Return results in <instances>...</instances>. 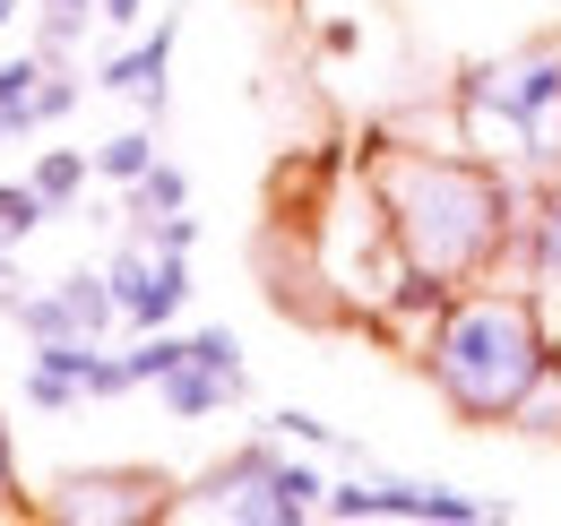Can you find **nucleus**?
Returning <instances> with one entry per match:
<instances>
[{"instance_id":"nucleus-4","label":"nucleus","mask_w":561,"mask_h":526,"mask_svg":"<svg viewBox=\"0 0 561 526\" xmlns=\"http://www.w3.org/2000/svg\"><path fill=\"white\" fill-rule=\"evenodd\" d=\"M104 276H113L122 329H173V311L191 302V251H147L139 233L104 260Z\"/></svg>"},{"instance_id":"nucleus-2","label":"nucleus","mask_w":561,"mask_h":526,"mask_svg":"<svg viewBox=\"0 0 561 526\" xmlns=\"http://www.w3.org/2000/svg\"><path fill=\"white\" fill-rule=\"evenodd\" d=\"M553 320L536 302V285H458L449 311L415 336V371L467 432H510V414L527 389L553 371Z\"/></svg>"},{"instance_id":"nucleus-17","label":"nucleus","mask_w":561,"mask_h":526,"mask_svg":"<svg viewBox=\"0 0 561 526\" xmlns=\"http://www.w3.org/2000/svg\"><path fill=\"white\" fill-rule=\"evenodd\" d=\"M277 492L302 510V518H320V501H329V474H320L311 458H277Z\"/></svg>"},{"instance_id":"nucleus-20","label":"nucleus","mask_w":561,"mask_h":526,"mask_svg":"<svg viewBox=\"0 0 561 526\" xmlns=\"http://www.w3.org/2000/svg\"><path fill=\"white\" fill-rule=\"evenodd\" d=\"M95 26L130 35V26H147V0H95Z\"/></svg>"},{"instance_id":"nucleus-9","label":"nucleus","mask_w":561,"mask_h":526,"mask_svg":"<svg viewBox=\"0 0 561 526\" xmlns=\"http://www.w3.org/2000/svg\"><path fill=\"white\" fill-rule=\"evenodd\" d=\"M164 147H156V122H139V130H113L104 147H95V182H113V191H130L147 164H156Z\"/></svg>"},{"instance_id":"nucleus-16","label":"nucleus","mask_w":561,"mask_h":526,"mask_svg":"<svg viewBox=\"0 0 561 526\" xmlns=\"http://www.w3.org/2000/svg\"><path fill=\"white\" fill-rule=\"evenodd\" d=\"M268 432H285L294 449H329V458H363V449H354L346 432H329V423H320V414H302V405H285V414H268Z\"/></svg>"},{"instance_id":"nucleus-18","label":"nucleus","mask_w":561,"mask_h":526,"mask_svg":"<svg viewBox=\"0 0 561 526\" xmlns=\"http://www.w3.org/2000/svg\"><path fill=\"white\" fill-rule=\"evenodd\" d=\"M191 363H216V371H242V345H233V329H191Z\"/></svg>"},{"instance_id":"nucleus-10","label":"nucleus","mask_w":561,"mask_h":526,"mask_svg":"<svg viewBox=\"0 0 561 526\" xmlns=\"http://www.w3.org/2000/svg\"><path fill=\"white\" fill-rule=\"evenodd\" d=\"M26 182H35V191H44L53 207H61V216H70L78 198H87V182H95V156H78V147H44Z\"/></svg>"},{"instance_id":"nucleus-5","label":"nucleus","mask_w":561,"mask_h":526,"mask_svg":"<svg viewBox=\"0 0 561 526\" xmlns=\"http://www.w3.org/2000/svg\"><path fill=\"white\" fill-rule=\"evenodd\" d=\"M173 492L164 474H61L53 501H35L44 518H113V526H139V518H173Z\"/></svg>"},{"instance_id":"nucleus-15","label":"nucleus","mask_w":561,"mask_h":526,"mask_svg":"<svg viewBox=\"0 0 561 526\" xmlns=\"http://www.w3.org/2000/svg\"><path fill=\"white\" fill-rule=\"evenodd\" d=\"M44 53H9V61H0V122H9V130L26 138V95H35V87H44Z\"/></svg>"},{"instance_id":"nucleus-22","label":"nucleus","mask_w":561,"mask_h":526,"mask_svg":"<svg viewBox=\"0 0 561 526\" xmlns=\"http://www.w3.org/2000/svg\"><path fill=\"white\" fill-rule=\"evenodd\" d=\"M354 44H363V26H354V18H329V26H320V53H354Z\"/></svg>"},{"instance_id":"nucleus-7","label":"nucleus","mask_w":561,"mask_h":526,"mask_svg":"<svg viewBox=\"0 0 561 526\" xmlns=\"http://www.w3.org/2000/svg\"><path fill=\"white\" fill-rule=\"evenodd\" d=\"M156 397H164V414H173V423H208V414H225V405H242V397H251V371L182 363V371H164V380H156Z\"/></svg>"},{"instance_id":"nucleus-1","label":"nucleus","mask_w":561,"mask_h":526,"mask_svg":"<svg viewBox=\"0 0 561 526\" xmlns=\"http://www.w3.org/2000/svg\"><path fill=\"white\" fill-rule=\"evenodd\" d=\"M354 164H363V182L380 198L407 267L449 276V285H484V276L510 267V233H518L527 182L501 173L492 156H476L467 138L415 147V138H398V130H371Z\"/></svg>"},{"instance_id":"nucleus-3","label":"nucleus","mask_w":561,"mask_h":526,"mask_svg":"<svg viewBox=\"0 0 561 526\" xmlns=\"http://www.w3.org/2000/svg\"><path fill=\"white\" fill-rule=\"evenodd\" d=\"M449 113H458V138L476 156H492L501 173L553 182L561 173V35H536L518 53L458 69Z\"/></svg>"},{"instance_id":"nucleus-21","label":"nucleus","mask_w":561,"mask_h":526,"mask_svg":"<svg viewBox=\"0 0 561 526\" xmlns=\"http://www.w3.org/2000/svg\"><path fill=\"white\" fill-rule=\"evenodd\" d=\"M9 251H18V242H0V320H9V311H18V302H26V276H18V267H9Z\"/></svg>"},{"instance_id":"nucleus-12","label":"nucleus","mask_w":561,"mask_h":526,"mask_svg":"<svg viewBox=\"0 0 561 526\" xmlns=\"http://www.w3.org/2000/svg\"><path fill=\"white\" fill-rule=\"evenodd\" d=\"M191 363V329H139V345H130V380L139 389H156L164 371H182Z\"/></svg>"},{"instance_id":"nucleus-13","label":"nucleus","mask_w":561,"mask_h":526,"mask_svg":"<svg viewBox=\"0 0 561 526\" xmlns=\"http://www.w3.org/2000/svg\"><path fill=\"white\" fill-rule=\"evenodd\" d=\"M53 216H61V207L35 191V182H0V242H35Z\"/></svg>"},{"instance_id":"nucleus-14","label":"nucleus","mask_w":561,"mask_h":526,"mask_svg":"<svg viewBox=\"0 0 561 526\" xmlns=\"http://www.w3.org/2000/svg\"><path fill=\"white\" fill-rule=\"evenodd\" d=\"M78 95H87V78H78L70 61H53V69H44V87L26 95V130H44V122H70Z\"/></svg>"},{"instance_id":"nucleus-11","label":"nucleus","mask_w":561,"mask_h":526,"mask_svg":"<svg viewBox=\"0 0 561 526\" xmlns=\"http://www.w3.org/2000/svg\"><path fill=\"white\" fill-rule=\"evenodd\" d=\"M87 26H95V0H35V53L44 61H70Z\"/></svg>"},{"instance_id":"nucleus-19","label":"nucleus","mask_w":561,"mask_h":526,"mask_svg":"<svg viewBox=\"0 0 561 526\" xmlns=\"http://www.w3.org/2000/svg\"><path fill=\"white\" fill-rule=\"evenodd\" d=\"M18 510H35V501L18 492V458H9V423H0V518H18Z\"/></svg>"},{"instance_id":"nucleus-6","label":"nucleus","mask_w":561,"mask_h":526,"mask_svg":"<svg viewBox=\"0 0 561 526\" xmlns=\"http://www.w3.org/2000/svg\"><path fill=\"white\" fill-rule=\"evenodd\" d=\"M173 44H182V9H173V18H156V26H147L139 44L104 53L95 87H104V95H130V104H139L147 122H164V104H173V87H164V78H173Z\"/></svg>"},{"instance_id":"nucleus-8","label":"nucleus","mask_w":561,"mask_h":526,"mask_svg":"<svg viewBox=\"0 0 561 526\" xmlns=\"http://www.w3.org/2000/svg\"><path fill=\"white\" fill-rule=\"evenodd\" d=\"M173 207H191V173H182L173 156H156L139 182L122 191V216H130V225H147V216H173Z\"/></svg>"}]
</instances>
